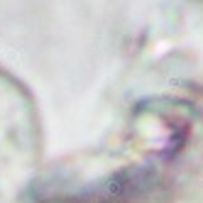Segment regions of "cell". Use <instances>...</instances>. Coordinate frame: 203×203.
Wrapping results in <instances>:
<instances>
[{
    "label": "cell",
    "instance_id": "6da1fadb",
    "mask_svg": "<svg viewBox=\"0 0 203 203\" xmlns=\"http://www.w3.org/2000/svg\"><path fill=\"white\" fill-rule=\"evenodd\" d=\"M127 184V181H125ZM125 184H110L103 191H91V194H78V196H69V198H56L52 203H127V188Z\"/></svg>",
    "mask_w": 203,
    "mask_h": 203
}]
</instances>
